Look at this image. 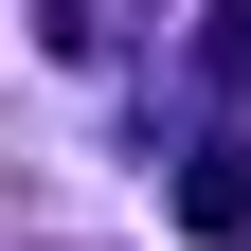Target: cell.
<instances>
[{
  "mask_svg": "<svg viewBox=\"0 0 251 251\" xmlns=\"http://www.w3.org/2000/svg\"><path fill=\"white\" fill-rule=\"evenodd\" d=\"M179 233L198 251H251V126H215L198 162H179Z\"/></svg>",
  "mask_w": 251,
  "mask_h": 251,
  "instance_id": "1",
  "label": "cell"
},
{
  "mask_svg": "<svg viewBox=\"0 0 251 251\" xmlns=\"http://www.w3.org/2000/svg\"><path fill=\"white\" fill-rule=\"evenodd\" d=\"M36 36H54V54H72V72H108V54H126V36H144V0H36Z\"/></svg>",
  "mask_w": 251,
  "mask_h": 251,
  "instance_id": "2",
  "label": "cell"
},
{
  "mask_svg": "<svg viewBox=\"0 0 251 251\" xmlns=\"http://www.w3.org/2000/svg\"><path fill=\"white\" fill-rule=\"evenodd\" d=\"M215 72H233V90H251V0H215Z\"/></svg>",
  "mask_w": 251,
  "mask_h": 251,
  "instance_id": "3",
  "label": "cell"
}]
</instances>
